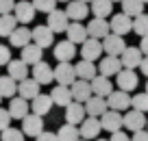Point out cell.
<instances>
[{
    "label": "cell",
    "mask_w": 148,
    "mask_h": 141,
    "mask_svg": "<svg viewBox=\"0 0 148 141\" xmlns=\"http://www.w3.org/2000/svg\"><path fill=\"white\" fill-rule=\"evenodd\" d=\"M124 48H126L124 37H120V35L109 33V35L102 39V52H105L107 57H120L122 52H124Z\"/></svg>",
    "instance_id": "cell-1"
},
{
    "label": "cell",
    "mask_w": 148,
    "mask_h": 141,
    "mask_svg": "<svg viewBox=\"0 0 148 141\" xmlns=\"http://www.w3.org/2000/svg\"><path fill=\"white\" fill-rule=\"evenodd\" d=\"M31 37H33V44H37L42 50H46V48H50V46L55 44V33H52L46 24L35 26V28L31 31Z\"/></svg>",
    "instance_id": "cell-2"
},
{
    "label": "cell",
    "mask_w": 148,
    "mask_h": 141,
    "mask_svg": "<svg viewBox=\"0 0 148 141\" xmlns=\"http://www.w3.org/2000/svg\"><path fill=\"white\" fill-rule=\"evenodd\" d=\"M100 130H102V126H100V117H89V115L83 119V122H81V126H79V135H81V139H85V141H89V139H98Z\"/></svg>",
    "instance_id": "cell-3"
},
{
    "label": "cell",
    "mask_w": 148,
    "mask_h": 141,
    "mask_svg": "<svg viewBox=\"0 0 148 141\" xmlns=\"http://www.w3.org/2000/svg\"><path fill=\"white\" fill-rule=\"evenodd\" d=\"M109 28H111V33H113V35L124 37L126 33L133 31V18H129L126 13H116L113 18L109 20Z\"/></svg>",
    "instance_id": "cell-4"
},
{
    "label": "cell",
    "mask_w": 148,
    "mask_h": 141,
    "mask_svg": "<svg viewBox=\"0 0 148 141\" xmlns=\"http://www.w3.org/2000/svg\"><path fill=\"white\" fill-rule=\"evenodd\" d=\"M107 106H109L111 111H129V106H131V96L126 93V91H122V89H113L107 96Z\"/></svg>",
    "instance_id": "cell-5"
},
{
    "label": "cell",
    "mask_w": 148,
    "mask_h": 141,
    "mask_svg": "<svg viewBox=\"0 0 148 141\" xmlns=\"http://www.w3.org/2000/svg\"><path fill=\"white\" fill-rule=\"evenodd\" d=\"M68 24H70V18H68V13H65V9H55V11L48 13V24L46 26L50 28L55 35L57 33H65Z\"/></svg>",
    "instance_id": "cell-6"
},
{
    "label": "cell",
    "mask_w": 148,
    "mask_h": 141,
    "mask_svg": "<svg viewBox=\"0 0 148 141\" xmlns=\"http://www.w3.org/2000/svg\"><path fill=\"white\" fill-rule=\"evenodd\" d=\"M102 54V41L94 39V37H87V39L81 44V57L85 61H98Z\"/></svg>",
    "instance_id": "cell-7"
},
{
    "label": "cell",
    "mask_w": 148,
    "mask_h": 141,
    "mask_svg": "<svg viewBox=\"0 0 148 141\" xmlns=\"http://www.w3.org/2000/svg\"><path fill=\"white\" fill-rule=\"evenodd\" d=\"M35 7H33V2H28V0H22V2H15V9H13V15L15 20H18V24H22V26H26V24H31L33 20H35Z\"/></svg>",
    "instance_id": "cell-8"
},
{
    "label": "cell",
    "mask_w": 148,
    "mask_h": 141,
    "mask_svg": "<svg viewBox=\"0 0 148 141\" xmlns=\"http://www.w3.org/2000/svg\"><path fill=\"white\" fill-rule=\"evenodd\" d=\"M70 91H72V100L74 102H81V104H85V102L94 96L89 80H81V78H76V80L70 85Z\"/></svg>",
    "instance_id": "cell-9"
},
{
    "label": "cell",
    "mask_w": 148,
    "mask_h": 141,
    "mask_svg": "<svg viewBox=\"0 0 148 141\" xmlns=\"http://www.w3.org/2000/svg\"><path fill=\"white\" fill-rule=\"evenodd\" d=\"M122 124H124L126 130L137 132V130H144V126H146V117H144L142 111L131 109V111H126V113L122 115Z\"/></svg>",
    "instance_id": "cell-10"
},
{
    "label": "cell",
    "mask_w": 148,
    "mask_h": 141,
    "mask_svg": "<svg viewBox=\"0 0 148 141\" xmlns=\"http://www.w3.org/2000/svg\"><path fill=\"white\" fill-rule=\"evenodd\" d=\"M55 80L59 82V85H63V87H70L74 80H76V72H74V65L70 63V61L59 63L55 67Z\"/></svg>",
    "instance_id": "cell-11"
},
{
    "label": "cell",
    "mask_w": 148,
    "mask_h": 141,
    "mask_svg": "<svg viewBox=\"0 0 148 141\" xmlns=\"http://www.w3.org/2000/svg\"><path fill=\"white\" fill-rule=\"evenodd\" d=\"M100 126L102 130H109V132H118L124 124H122V113L120 111H111L107 109L105 113L100 115Z\"/></svg>",
    "instance_id": "cell-12"
},
{
    "label": "cell",
    "mask_w": 148,
    "mask_h": 141,
    "mask_svg": "<svg viewBox=\"0 0 148 141\" xmlns=\"http://www.w3.org/2000/svg\"><path fill=\"white\" fill-rule=\"evenodd\" d=\"M142 59H144L142 50H139V48H135V46H126L124 52L120 54V61H122V67H124V69H135V67H139Z\"/></svg>",
    "instance_id": "cell-13"
},
{
    "label": "cell",
    "mask_w": 148,
    "mask_h": 141,
    "mask_svg": "<svg viewBox=\"0 0 148 141\" xmlns=\"http://www.w3.org/2000/svg\"><path fill=\"white\" fill-rule=\"evenodd\" d=\"M22 132L24 137H37L39 132H44V119L35 113H28L22 119Z\"/></svg>",
    "instance_id": "cell-14"
},
{
    "label": "cell",
    "mask_w": 148,
    "mask_h": 141,
    "mask_svg": "<svg viewBox=\"0 0 148 141\" xmlns=\"http://www.w3.org/2000/svg\"><path fill=\"white\" fill-rule=\"evenodd\" d=\"M31 74H33V78H35L39 85H50V82L55 80V69H52L46 61H39L37 65H33Z\"/></svg>",
    "instance_id": "cell-15"
},
{
    "label": "cell",
    "mask_w": 148,
    "mask_h": 141,
    "mask_svg": "<svg viewBox=\"0 0 148 141\" xmlns=\"http://www.w3.org/2000/svg\"><path fill=\"white\" fill-rule=\"evenodd\" d=\"M39 87H42V85H39L35 78H24V80L18 82V96L31 102L33 98H37L39 93H42V91H39Z\"/></svg>",
    "instance_id": "cell-16"
},
{
    "label": "cell",
    "mask_w": 148,
    "mask_h": 141,
    "mask_svg": "<svg viewBox=\"0 0 148 141\" xmlns=\"http://www.w3.org/2000/svg\"><path fill=\"white\" fill-rule=\"evenodd\" d=\"M9 115H11V119H24L28 115V111H31V102L28 100H24V98H11L9 100Z\"/></svg>",
    "instance_id": "cell-17"
},
{
    "label": "cell",
    "mask_w": 148,
    "mask_h": 141,
    "mask_svg": "<svg viewBox=\"0 0 148 141\" xmlns=\"http://www.w3.org/2000/svg\"><path fill=\"white\" fill-rule=\"evenodd\" d=\"M116 80H118V89H122V91H133L135 87H137V74H135V69H124L122 67L120 72L116 74Z\"/></svg>",
    "instance_id": "cell-18"
},
{
    "label": "cell",
    "mask_w": 148,
    "mask_h": 141,
    "mask_svg": "<svg viewBox=\"0 0 148 141\" xmlns=\"http://www.w3.org/2000/svg\"><path fill=\"white\" fill-rule=\"evenodd\" d=\"M65 13L72 22H81L89 15V7L87 2H81V0H70L68 5H65Z\"/></svg>",
    "instance_id": "cell-19"
},
{
    "label": "cell",
    "mask_w": 148,
    "mask_h": 141,
    "mask_svg": "<svg viewBox=\"0 0 148 141\" xmlns=\"http://www.w3.org/2000/svg\"><path fill=\"white\" fill-rule=\"evenodd\" d=\"M85 28H87V35H89V37H94V39H100V41L111 33L109 22H107V20H102V18H94V20H89V24H87Z\"/></svg>",
    "instance_id": "cell-20"
},
{
    "label": "cell",
    "mask_w": 148,
    "mask_h": 141,
    "mask_svg": "<svg viewBox=\"0 0 148 141\" xmlns=\"http://www.w3.org/2000/svg\"><path fill=\"white\" fill-rule=\"evenodd\" d=\"M122 69V61L120 57H105V59H100V65H98V74L100 76H116L118 72Z\"/></svg>",
    "instance_id": "cell-21"
},
{
    "label": "cell",
    "mask_w": 148,
    "mask_h": 141,
    "mask_svg": "<svg viewBox=\"0 0 148 141\" xmlns=\"http://www.w3.org/2000/svg\"><path fill=\"white\" fill-rule=\"evenodd\" d=\"M89 85H92V93L94 96H100V98H107L113 91V82H111V78L107 76H94L92 80H89Z\"/></svg>",
    "instance_id": "cell-22"
},
{
    "label": "cell",
    "mask_w": 148,
    "mask_h": 141,
    "mask_svg": "<svg viewBox=\"0 0 148 141\" xmlns=\"http://www.w3.org/2000/svg\"><path fill=\"white\" fill-rule=\"evenodd\" d=\"M52 104H55V102H52V98L48 96V93H39L37 98H33V100H31V113L44 117L46 113H50Z\"/></svg>",
    "instance_id": "cell-23"
},
{
    "label": "cell",
    "mask_w": 148,
    "mask_h": 141,
    "mask_svg": "<svg viewBox=\"0 0 148 141\" xmlns=\"http://www.w3.org/2000/svg\"><path fill=\"white\" fill-rule=\"evenodd\" d=\"M20 59H22L26 65H31V67H33V65H37L39 61H44V50L37 44H33V41H31L28 46H24V48H22V57H20Z\"/></svg>",
    "instance_id": "cell-24"
},
{
    "label": "cell",
    "mask_w": 148,
    "mask_h": 141,
    "mask_svg": "<svg viewBox=\"0 0 148 141\" xmlns=\"http://www.w3.org/2000/svg\"><path fill=\"white\" fill-rule=\"evenodd\" d=\"M7 76H11L13 78V80H24V78H28V72H31V69H28V65L24 63L22 59H11L9 63H7Z\"/></svg>",
    "instance_id": "cell-25"
},
{
    "label": "cell",
    "mask_w": 148,
    "mask_h": 141,
    "mask_svg": "<svg viewBox=\"0 0 148 141\" xmlns=\"http://www.w3.org/2000/svg\"><path fill=\"white\" fill-rule=\"evenodd\" d=\"M87 117V113H85V106L81 104V102H70L68 106H65V124H81L83 119Z\"/></svg>",
    "instance_id": "cell-26"
},
{
    "label": "cell",
    "mask_w": 148,
    "mask_h": 141,
    "mask_svg": "<svg viewBox=\"0 0 148 141\" xmlns=\"http://www.w3.org/2000/svg\"><path fill=\"white\" fill-rule=\"evenodd\" d=\"M74 54H76V44H72V41L63 39L59 41V44L55 46V57L59 63H65V61H72Z\"/></svg>",
    "instance_id": "cell-27"
},
{
    "label": "cell",
    "mask_w": 148,
    "mask_h": 141,
    "mask_svg": "<svg viewBox=\"0 0 148 141\" xmlns=\"http://www.w3.org/2000/svg\"><path fill=\"white\" fill-rule=\"evenodd\" d=\"M83 106H85V113H87L89 117H100V115L109 109V106H107V98H100V96H92Z\"/></svg>",
    "instance_id": "cell-28"
},
{
    "label": "cell",
    "mask_w": 148,
    "mask_h": 141,
    "mask_svg": "<svg viewBox=\"0 0 148 141\" xmlns=\"http://www.w3.org/2000/svg\"><path fill=\"white\" fill-rule=\"evenodd\" d=\"M65 35H68V41L72 44H83L87 39V28L83 26V22H70L68 28H65Z\"/></svg>",
    "instance_id": "cell-29"
},
{
    "label": "cell",
    "mask_w": 148,
    "mask_h": 141,
    "mask_svg": "<svg viewBox=\"0 0 148 141\" xmlns=\"http://www.w3.org/2000/svg\"><path fill=\"white\" fill-rule=\"evenodd\" d=\"M74 72H76V78H81V80H92L94 76H98L96 63L94 61H85V59H81L74 65Z\"/></svg>",
    "instance_id": "cell-30"
},
{
    "label": "cell",
    "mask_w": 148,
    "mask_h": 141,
    "mask_svg": "<svg viewBox=\"0 0 148 141\" xmlns=\"http://www.w3.org/2000/svg\"><path fill=\"white\" fill-rule=\"evenodd\" d=\"M9 41H11V46H13V48H20V50H22L24 46H28V44L33 41L31 31H28L26 26H18V28L9 35Z\"/></svg>",
    "instance_id": "cell-31"
},
{
    "label": "cell",
    "mask_w": 148,
    "mask_h": 141,
    "mask_svg": "<svg viewBox=\"0 0 148 141\" xmlns=\"http://www.w3.org/2000/svg\"><path fill=\"white\" fill-rule=\"evenodd\" d=\"M50 98H52V102L55 104H59V106H68L70 102H74L72 100V91H70V87H63V85H57L55 89L50 91Z\"/></svg>",
    "instance_id": "cell-32"
},
{
    "label": "cell",
    "mask_w": 148,
    "mask_h": 141,
    "mask_svg": "<svg viewBox=\"0 0 148 141\" xmlns=\"http://www.w3.org/2000/svg\"><path fill=\"white\" fill-rule=\"evenodd\" d=\"M89 11L94 13V18H109L111 11H113V2L111 0H92V7Z\"/></svg>",
    "instance_id": "cell-33"
},
{
    "label": "cell",
    "mask_w": 148,
    "mask_h": 141,
    "mask_svg": "<svg viewBox=\"0 0 148 141\" xmlns=\"http://www.w3.org/2000/svg\"><path fill=\"white\" fill-rule=\"evenodd\" d=\"M15 93H18V80H13L11 76H0V96L11 100Z\"/></svg>",
    "instance_id": "cell-34"
},
{
    "label": "cell",
    "mask_w": 148,
    "mask_h": 141,
    "mask_svg": "<svg viewBox=\"0 0 148 141\" xmlns=\"http://www.w3.org/2000/svg\"><path fill=\"white\" fill-rule=\"evenodd\" d=\"M122 13H126L129 18H137L144 13V2L142 0H122Z\"/></svg>",
    "instance_id": "cell-35"
},
{
    "label": "cell",
    "mask_w": 148,
    "mask_h": 141,
    "mask_svg": "<svg viewBox=\"0 0 148 141\" xmlns=\"http://www.w3.org/2000/svg\"><path fill=\"white\" fill-rule=\"evenodd\" d=\"M15 28H18V20H15V15H11V13L0 15V37H9Z\"/></svg>",
    "instance_id": "cell-36"
},
{
    "label": "cell",
    "mask_w": 148,
    "mask_h": 141,
    "mask_svg": "<svg viewBox=\"0 0 148 141\" xmlns=\"http://www.w3.org/2000/svg\"><path fill=\"white\" fill-rule=\"evenodd\" d=\"M57 137H59V141H76V139H81L79 126H74V124H63V126L59 128V132H57Z\"/></svg>",
    "instance_id": "cell-37"
},
{
    "label": "cell",
    "mask_w": 148,
    "mask_h": 141,
    "mask_svg": "<svg viewBox=\"0 0 148 141\" xmlns=\"http://www.w3.org/2000/svg\"><path fill=\"white\" fill-rule=\"evenodd\" d=\"M133 33H135V35H139V37L148 35V15L146 13L133 18Z\"/></svg>",
    "instance_id": "cell-38"
},
{
    "label": "cell",
    "mask_w": 148,
    "mask_h": 141,
    "mask_svg": "<svg viewBox=\"0 0 148 141\" xmlns=\"http://www.w3.org/2000/svg\"><path fill=\"white\" fill-rule=\"evenodd\" d=\"M131 106H133L135 111L148 113V93L146 91H144V93H135V96L131 98Z\"/></svg>",
    "instance_id": "cell-39"
},
{
    "label": "cell",
    "mask_w": 148,
    "mask_h": 141,
    "mask_svg": "<svg viewBox=\"0 0 148 141\" xmlns=\"http://www.w3.org/2000/svg\"><path fill=\"white\" fill-rule=\"evenodd\" d=\"M33 7L35 11H42V13H50V11L57 9V0H33Z\"/></svg>",
    "instance_id": "cell-40"
},
{
    "label": "cell",
    "mask_w": 148,
    "mask_h": 141,
    "mask_svg": "<svg viewBox=\"0 0 148 141\" xmlns=\"http://www.w3.org/2000/svg\"><path fill=\"white\" fill-rule=\"evenodd\" d=\"M0 141H24V132L18 130V128H5L2 130V137H0Z\"/></svg>",
    "instance_id": "cell-41"
},
{
    "label": "cell",
    "mask_w": 148,
    "mask_h": 141,
    "mask_svg": "<svg viewBox=\"0 0 148 141\" xmlns=\"http://www.w3.org/2000/svg\"><path fill=\"white\" fill-rule=\"evenodd\" d=\"M11 126V115H9V111L7 109H0V132L5 130V128H9Z\"/></svg>",
    "instance_id": "cell-42"
},
{
    "label": "cell",
    "mask_w": 148,
    "mask_h": 141,
    "mask_svg": "<svg viewBox=\"0 0 148 141\" xmlns=\"http://www.w3.org/2000/svg\"><path fill=\"white\" fill-rule=\"evenodd\" d=\"M15 9V0H0V15H7Z\"/></svg>",
    "instance_id": "cell-43"
},
{
    "label": "cell",
    "mask_w": 148,
    "mask_h": 141,
    "mask_svg": "<svg viewBox=\"0 0 148 141\" xmlns=\"http://www.w3.org/2000/svg\"><path fill=\"white\" fill-rule=\"evenodd\" d=\"M11 61V48L0 44V65H7Z\"/></svg>",
    "instance_id": "cell-44"
},
{
    "label": "cell",
    "mask_w": 148,
    "mask_h": 141,
    "mask_svg": "<svg viewBox=\"0 0 148 141\" xmlns=\"http://www.w3.org/2000/svg\"><path fill=\"white\" fill-rule=\"evenodd\" d=\"M35 139L37 141H59V137H57L55 132H50V130H44V132H39Z\"/></svg>",
    "instance_id": "cell-45"
},
{
    "label": "cell",
    "mask_w": 148,
    "mask_h": 141,
    "mask_svg": "<svg viewBox=\"0 0 148 141\" xmlns=\"http://www.w3.org/2000/svg\"><path fill=\"white\" fill-rule=\"evenodd\" d=\"M109 141H131V137L126 135V132L118 130V132H111V139Z\"/></svg>",
    "instance_id": "cell-46"
},
{
    "label": "cell",
    "mask_w": 148,
    "mask_h": 141,
    "mask_svg": "<svg viewBox=\"0 0 148 141\" xmlns=\"http://www.w3.org/2000/svg\"><path fill=\"white\" fill-rule=\"evenodd\" d=\"M131 141H148V130H137V132H133Z\"/></svg>",
    "instance_id": "cell-47"
},
{
    "label": "cell",
    "mask_w": 148,
    "mask_h": 141,
    "mask_svg": "<svg viewBox=\"0 0 148 141\" xmlns=\"http://www.w3.org/2000/svg\"><path fill=\"white\" fill-rule=\"evenodd\" d=\"M139 50H142V54L148 57V35L142 37V41H139Z\"/></svg>",
    "instance_id": "cell-48"
},
{
    "label": "cell",
    "mask_w": 148,
    "mask_h": 141,
    "mask_svg": "<svg viewBox=\"0 0 148 141\" xmlns=\"http://www.w3.org/2000/svg\"><path fill=\"white\" fill-rule=\"evenodd\" d=\"M139 72H142L144 76H148V57L142 59V63H139Z\"/></svg>",
    "instance_id": "cell-49"
},
{
    "label": "cell",
    "mask_w": 148,
    "mask_h": 141,
    "mask_svg": "<svg viewBox=\"0 0 148 141\" xmlns=\"http://www.w3.org/2000/svg\"><path fill=\"white\" fill-rule=\"evenodd\" d=\"M57 2H70V0H57Z\"/></svg>",
    "instance_id": "cell-50"
},
{
    "label": "cell",
    "mask_w": 148,
    "mask_h": 141,
    "mask_svg": "<svg viewBox=\"0 0 148 141\" xmlns=\"http://www.w3.org/2000/svg\"><path fill=\"white\" fill-rule=\"evenodd\" d=\"M96 141H109V139H96Z\"/></svg>",
    "instance_id": "cell-51"
},
{
    "label": "cell",
    "mask_w": 148,
    "mask_h": 141,
    "mask_svg": "<svg viewBox=\"0 0 148 141\" xmlns=\"http://www.w3.org/2000/svg\"><path fill=\"white\" fill-rule=\"evenodd\" d=\"M111 2H122V0H111Z\"/></svg>",
    "instance_id": "cell-52"
},
{
    "label": "cell",
    "mask_w": 148,
    "mask_h": 141,
    "mask_svg": "<svg viewBox=\"0 0 148 141\" xmlns=\"http://www.w3.org/2000/svg\"><path fill=\"white\" fill-rule=\"evenodd\" d=\"M81 2H92V0H81Z\"/></svg>",
    "instance_id": "cell-53"
},
{
    "label": "cell",
    "mask_w": 148,
    "mask_h": 141,
    "mask_svg": "<svg viewBox=\"0 0 148 141\" xmlns=\"http://www.w3.org/2000/svg\"><path fill=\"white\" fill-rule=\"evenodd\" d=\"M142 2H144V5H148V0H142Z\"/></svg>",
    "instance_id": "cell-54"
},
{
    "label": "cell",
    "mask_w": 148,
    "mask_h": 141,
    "mask_svg": "<svg viewBox=\"0 0 148 141\" xmlns=\"http://www.w3.org/2000/svg\"><path fill=\"white\" fill-rule=\"evenodd\" d=\"M146 93H148V82H146Z\"/></svg>",
    "instance_id": "cell-55"
},
{
    "label": "cell",
    "mask_w": 148,
    "mask_h": 141,
    "mask_svg": "<svg viewBox=\"0 0 148 141\" xmlns=\"http://www.w3.org/2000/svg\"><path fill=\"white\" fill-rule=\"evenodd\" d=\"M146 130H148V119H146Z\"/></svg>",
    "instance_id": "cell-56"
},
{
    "label": "cell",
    "mask_w": 148,
    "mask_h": 141,
    "mask_svg": "<svg viewBox=\"0 0 148 141\" xmlns=\"http://www.w3.org/2000/svg\"><path fill=\"white\" fill-rule=\"evenodd\" d=\"M76 141H85V139H76Z\"/></svg>",
    "instance_id": "cell-57"
},
{
    "label": "cell",
    "mask_w": 148,
    "mask_h": 141,
    "mask_svg": "<svg viewBox=\"0 0 148 141\" xmlns=\"http://www.w3.org/2000/svg\"><path fill=\"white\" fill-rule=\"evenodd\" d=\"M0 100H2V96H0Z\"/></svg>",
    "instance_id": "cell-58"
}]
</instances>
